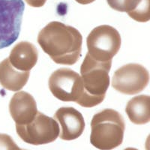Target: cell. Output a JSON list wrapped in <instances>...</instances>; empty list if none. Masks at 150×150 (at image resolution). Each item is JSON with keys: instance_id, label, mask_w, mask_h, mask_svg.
Here are the masks:
<instances>
[{"instance_id": "6da1fadb", "label": "cell", "mask_w": 150, "mask_h": 150, "mask_svg": "<svg viewBox=\"0 0 150 150\" xmlns=\"http://www.w3.org/2000/svg\"><path fill=\"white\" fill-rule=\"evenodd\" d=\"M38 43L56 64L74 65L81 56L82 35L73 26L59 21L50 22L40 31Z\"/></svg>"}, {"instance_id": "7a4b0ae2", "label": "cell", "mask_w": 150, "mask_h": 150, "mask_svg": "<svg viewBox=\"0 0 150 150\" xmlns=\"http://www.w3.org/2000/svg\"><path fill=\"white\" fill-rule=\"evenodd\" d=\"M112 61L99 62L89 53L80 67L83 95L77 104L83 108H93L104 101L110 86L109 73Z\"/></svg>"}, {"instance_id": "3957f363", "label": "cell", "mask_w": 150, "mask_h": 150, "mask_svg": "<svg viewBox=\"0 0 150 150\" xmlns=\"http://www.w3.org/2000/svg\"><path fill=\"white\" fill-rule=\"evenodd\" d=\"M91 128L90 143L98 149L112 150L122 143L125 125L115 110L104 109L94 115Z\"/></svg>"}, {"instance_id": "277c9868", "label": "cell", "mask_w": 150, "mask_h": 150, "mask_svg": "<svg viewBox=\"0 0 150 150\" xmlns=\"http://www.w3.org/2000/svg\"><path fill=\"white\" fill-rule=\"evenodd\" d=\"M121 43L120 34L114 27L108 25L97 26L87 37V53L97 61H112L120 50Z\"/></svg>"}, {"instance_id": "5b68a950", "label": "cell", "mask_w": 150, "mask_h": 150, "mask_svg": "<svg viewBox=\"0 0 150 150\" xmlns=\"http://www.w3.org/2000/svg\"><path fill=\"white\" fill-rule=\"evenodd\" d=\"M16 131L24 142L35 146L52 143L59 135V126L56 120L38 111L31 122L16 125Z\"/></svg>"}, {"instance_id": "8992f818", "label": "cell", "mask_w": 150, "mask_h": 150, "mask_svg": "<svg viewBox=\"0 0 150 150\" xmlns=\"http://www.w3.org/2000/svg\"><path fill=\"white\" fill-rule=\"evenodd\" d=\"M24 8L23 0H0V50L18 38Z\"/></svg>"}, {"instance_id": "52a82bcc", "label": "cell", "mask_w": 150, "mask_h": 150, "mask_svg": "<svg viewBox=\"0 0 150 150\" xmlns=\"http://www.w3.org/2000/svg\"><path fill=\"white\" fill-rule=\"evenodd\" d=\"M49 89L53 96L62 101L77 103L83 95L80 75L70 68H59L50 77Z\"/></svg>"}, {"instance_id": "ba28073f", "label": "cell", "mask_w": 150, "mask_h": 150, "mask_svg": "<svg viewBox=\"0 0 150 150\" xmlns=\"http://www.w3.org/2000/svg\"><path fill=\"white\" fill-rule=\"evenodd\" d=\"M149 81L146 68L140 64L129 63L115 71L112 79L113 89L125 95H135L146 89Z\"/></svg>"}, {"instance_id": "9c48e42d", "label": "cell", "mask_w": 150, "mask_h": 150, "mask_svg": "<svg viewBox=\"0 0 150 150\" xmlns=\"http://www.w3.org/2000/svg\"><path fill=\"white\" fill-rule=\"evenodd\" d=\"M61 127L59 135L63 140H73L78 138L85 129V121L81 112L74 108H61L54 114Z\"/></svg>"}, {"instance_id": "30bf717a", "label": "cell", "mask_w": 150, "mask_h": 150, "mask_svg": "<svg viewBox=\"0 0 150 150\" xmlns=\"http://www.w3.org/2000/svg\"><path fill=\"white\" fill-rule=\"evenodd\" d=\"M9 112L16 125H24L34 120L38 112L37 104L32 95L26 92H17L9 103Z\"/></svg>"}, {"instance_id": "8fae6325", "label": "cell", "mask_w": 150, "mask_h": 150, "mask_svg": "<svg viewBox=\"0 0 150 150\" xmlns=\"http://www.w3.org/2000/svg\"><path fill=\"white\" fill-rule=\"evenodd\" d=\"M38 59V52L33 44L21 41L13 47L8 59L15 69L21 71H30Z\"/></svg>"}, {"instance_id": "7c38bea8", "label": "cell", "mask_w": 150, "mask_h": 150, "mask_svg": "<svg viewBox=\"0 0 150 150\" xmlns=\"http://www.w3.org/2000/svg\"><path fill=\"white\" fill-rule=\"evenodd\" d=\"M113 10L126 12L131 18L140 23L148 22L150 19V0H107Z\"/></svg>"}, {"instance_id": "4fadbf2b", "label": "cell", "mask_w": 150, "mask_h": 150, "mask_svg": "<svg viewBox=\"0 0 150 150\" xmlns=\"http://www.w3.org/2000/svg\"><path fill=\"white\" fill-rule=\"evenodd\" d=\"M29 71H21L12 66L8 58L0 62V84L5 89L18 92L28 82Z\"/></svg>"}, {"instance_id": "5bb4252c", "label": "cell", "mask_w": 150, "mask_h": 150, "mask_svg": "<svg viewBox=\"0 0 150 150\" xmlns=\"http://www.w3.org/2000/svg\"><path fill=\"white\" fill-rule=\"evenodd\" d=\"M130 121L135 125H144L150 121V97L136 96L128 102L125 108Z\"/></svg>"}, {"instance_id": "9a60e30c", "label": "cell", "mask_w": 150, "mask_h": 150, "mask_svg": "<svg viewBox=\"0 0 150 150\" xmlns=\"http://www.w3.org/2000/svg\"><path fill=\"white\" fill-rule=\"evenodd\" d=\"M0 150H22L16 144L11 137L6 134H0Z\"/></svg>"}, {"instance_id": "2e32d148", "label": "cell", "mask_w": 150, "mask_h": 150, "mask_svg": "<svg viewBox=\"0 0 150 150\" xmlns=\"http://www.w3.org/2000/svg\"><path fill=\"white\" fill-rule=\"evenodd\" d=\"M25 1L29 6L34 8L42 7L47 2V0H25Z\"/></svg>"}, {"instance_id": "e0dca14e", "label": "cell", "mask_w": 150, "mask_h": 150, "mask_svg": "<svg viewBox=\"0 0 150 150\" xmlns=\"http://www.w3.org/2000/svg\"><path fill=\"white\" fill-rule=\"evenodd\" d=\"M75 1L78 2L79 4H81V5H88V4L92 3L96 0H75Z\"/></svg>"}, {"instance_id": "ac0fdd59", "label": "cell", "mask_w": 150, "mask_h": 150, "mask_svg": "<svg viewBox=\"0 0 150 150\" xmlns=\"http://www.w3.org/2000/svg\"><path fill=\"white\" fill-rule=\"evenodd\" d=\"M124 150H138L137 149H135V148H132V147H128V148L125 149Z\"/></svg>"}, {"instance_id": "d6986e66", "label": "cell", "mask_w": 150, "mask_h": 150, "mask_svg": "<svg viewBox=\"0 0 150 150\" xmlns=\"http://www.w3.org/2000/svg\"><path fill=\"white\" fill-rule=\"evenodd\" d=\"M22 150H24V149H22Z\"/></svg>"}]
</instances>
